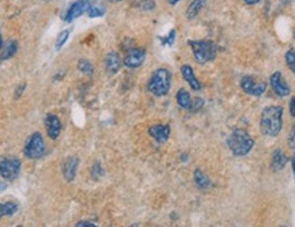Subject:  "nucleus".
<instances>
[{
    "label": "nucleus",
    "instance_id": "20",
    "mask_svg": "<svg viewBox=\"0 0 295 227\" xmlns=\"http://www.w3.org/2000/svg\"><path fill=\"white\" fill-rule=\"evenodd\" d=\"M176 99H177L178 106H180L181 109L190 110V108H192V98H190V94L188 93L185 89L178 90Z\"/></svg>",
    "mask_w": 295,
    "mask_h": 227
},
{
    "label": "nucleus",
    "instance_id": "37",
    "mask_svg": "<svg viewBox=\"0 0 295 227\" xmlns=\"http://www.w3.org/2000/svg\"><path fill=\"white\" fill-rule=\"evenodd\" d=\"M114 2H122V0H114Z\"/></svg>",
    "mask_w": 295,
    "mask_h": 227
},
{
    "label": "nucleus",
    "instance_id": "12",
    "mask_svg": "<svg viewBox=\"0 0 295 227\" xmlns=\"http://www.w3.org/2000/svg\"><path fill=\"white\" fill-rule=\"evenodd\" d=\"M149 135L158 143L167 142L170 136V125L167 124H154L149 128Z\"/></svg>",
    "mask_w": 295,
    "mask_h": 227
},
{
    "label": "nucleus",
    "instance_id": "28",
    "mask_svg": "<svg viewBox=\"0 0 295 227\" xmlns=\"http://www.w3.org/2000/svg\"><path fill=\"white\" fill-rule=\"evenodd\" d=\"M203 106H204V101H203V98H200V97L194 98L193 101H192V108H190V112L196 113V112H199V110L202 109Z\"/></svg>",
    "mask_w": 295,
    "mask_h": 227
},
{
    "label": "nucleus",
    "instance_id": "8",
    "mask_svg": "<svg viewBox=\"0 0 295 227\" xmlns=\"http://www.w3.org/2000/svg\"><path fill=\"white\" fill-rule=\"evenodd\" d=\"M269 85H271L272 91H274L278 97H288L290 93H291L290 86L287 85V82H286V79H284L280 71H275V72L269 77Z\"/></svg>",
    "mask_w": 295,
    "mask_h": 227
},
{
    "label": "nucleus",
    "instance_id": "15",
    "mask_svg": "<svg viewBox=\"0 0 295 227\" xmlns=\"http://www.w3.org/2000/svg\"><path fill=\"white\" fill-rule=\"evenodd\" d=\"M104 64H105L106 69L109 73H117L120 71V67H121V59H120V55L117 52H110L108 53L104 59Z\"/></svg>",
    "mask_w": 295,
    "mask_h": 227
},
{
    "label": "nucleus",
    "instance_id": "7",
    "mask_svg": "<svg viewBox=\"0 0 295 227\" xmlns=\"http://www.w3.org/2000/svg\"><path fill=\"white\" fill-rule=\"evenodd\" d=\"M20 161L15 157H4L0 162V173L3 180H15L19 174Z\"/></svg>",
    "mask_w": 295,
    "mask_h": 227
},
{
    "label": "nucleus",
    "instance_id": "6",
    "mask_svg": "<svg viewBox=\"0 0 295 227\" xmlns=\"http://www.w3.org/2000/svg\"><path fill=\"white\" fill-rule=\"evenodd\" d=\"M239 86L242 89L243 93L252 97H261L265 90H267V83L263 81H256L253 77H243L241 78Z\"/></svg>",
    "mask_w": 295,
    "mask_h": 227
},
{
    "label": "nucleus",
    "instance_id": "23",
    "mask_svg": "<svg viewBox=\"0 0 295 227\" xmlns=\"http://www.w3.org/2000/svg\"><path fill=\"white\" fill-rule=\"evenodd\" d=\"M284 59H286V64H287V67L290 68V71L295 75V49H288L286 55H284Z\"/></svg>",
    "mask_w": 295,
    "mask_h": 227
},
{
    "label": "nucleus",
    "instance_id": "3",
    "mask_svg": "<svg viewBox=\"0 0 295 227\" xmlns=\"http://www.w3.org/2000/svg\"><path fill=\"white\" fill-rule=\"evenodd\" d=\"M188 45L192 48L194 60L198 64L214 61L218 55V45L211 40H189Z\"/></svg>",
    "mask_w": 295,
    "mask_h": 227
},
{
    "label": "nucleus",
    "instance_id": "11",
    "mask_svg": "<svg viewBox=\"0 0 295 227\" xmlns=\"http://www.w3.org/2000/svg\"><path fill=\"white\" fill-rule=\"evenodd\" d=\"M45 130H46V134H48L49 138L52 139V140H56L60 136L61 132L60 118L53 113L46 114V117H45Z\"/></svg>",
    "mask_w": 295,
    "mask_h": 227
},
{
    "label": "nucleus",
    "instance_id": "18",
    "mask_svg": "<svg viewBox=\"0 0 295 227\" xmlns=\"http://www.w3.org/2000/svg\"><path fill=\"white\" fill-rule=\"evenodd\" d=\"M193 180H194V184H196V187H198L199 189H202V191H207V189L211 187L210 177H208V175H207L206 173L200 169V167L194 169Z\"/></svg>",
    "mask_w": 295,
    "mask_h": 227
},
{
    "label": "nucleus",
    "instance_id": "34",
    "mask_svg": "<svg viewBox=\"0 0 295 227\" xmlns=\"http://www.w3.org/2000/svg\"><path fill=\"white\" fill-rule=\"evenodd\" d=\"M245 3L248 4V6H255V4H257V3H260L261 0H243Z\"/></svg>",
    "mask_w": 295,
    "mask_h": 227
},
{
    "label": "nucleus",
    "instance_id": "9",
    "mask_svg": "<svg viewBox=\"0 0 295 227\" xmlns=\"http://www.w3.org/2000/svg\"><path fill=\"white\" fill-rule=\"evenodd\" d=\"M146 59V51L143 48H131L128 49L126 57H124V65L128 68H138L144 63Z\"/></svg>",
    "mask_w": 295,
    "mask_h": 227
},
{
    "label": "nucleus",
    "instance_id": "21",
    "mask_svg": "<svg viewBox=\"0 0 295 227\" xmlns=\"http://www.w3.org/2000/svg\"><path fill=\"white\" fill-rule=\"evenodd\" d=\"M106 12V8L102 6V4L100 3H95V4H90L89 10H87V15L90 16V18H101V16L105 15Z\"/></svg>",
    "mask_w": 295,
    "mask_h": 227
},
{
    "label": "nucleus",
    "instance_id": "24",
    "mask_svg": "<svg viewBox=\"0 0 295 227\" xmlns=\"http://www.w3.org/2000/svg\"><path fill=\"white\" fill-rule=\"evenodd\" d=\"M78 69H79L82 73H87V75H90V73H93L94 67L87 59H82V60H79V63H78Z\"/></svg>",
    "mask_w": 295,
    "mask_h": 227
},
{
    "label": "nucleus",
    "instance_id": "25",
    "mask_svg": "<svg viewBox=\"0 0 295 227\" xmlns=\"http://www.w3.org/2000/svg\"><path fill=\"white\" fill-rule=\"evenodd\" d=\"M69 34H71V29H67V30H63V32L57 36V40H56V51H60L61 48H63V45L67 42V40H68Z\"/></svg>",
    "mask_w": 295,
    "mask_h": 227
},
{
    "label": "nucleus",
    "instance_id": "14",
    "mask_svg": "<svg viewBox=\"0 0 295 227\" xmlns=\"http://www.w3.org/2000/svg\"><path fill=\"white\" fill-rule=\"evenodd\" d=\"M181 73L182 78L185 79V82L188 85L190 86V89L194 90V91H199V90H202V83L199 82V79L194 75L193 68L190 67V65L185 64L181 67Z\"/></svg>",
    "mask_w": 295,
    "mask_h": 227
},
{
    "label": "nucleus",
    "instance_id": "35",
    "mask_svg": "<svg viewBox=\"0 0 295 227\" xmlns=\"http://www.w3.org/2000/svg\"><path fill=\"white\" fill-rule=\"evenodd\" d=\"M291 167H292V173H295V151H294V155H292V158H291Z\"/></svg>",
    "mask_w": 295,
    "mask_h": 227
},
{
    "label": "nucleus",
    "instance_id": "27",
    "mask_svg": "<svg viewBox=\"0 0 295 227\" xmlns=\"http://www.w3.org/2000/svg\"><path fill=\"white\" fill-rule=\"evenodd\" d=\"M104 174H105V170L102 169L101 163H100V162L94 163L93 169H91V175H93V179L98 180L100 177H102Z\"/></svg>",
    "mask_w": 295,
    "mask_h": 227
},
{
    "label": "nucleus",
    "instance_id": "17",
    "mask_svg": "<svg viewBox=\"0 0 295 227\" xmlns=\"http://www.w3.org/2000/svg\"><path fill=\"white\" fill-rule=\"evenodd\" d=\"M18 52V42L15 40H7L2 42V61L11 59Z\"/></svg>",
    "mask_w": 295,
    "mask_h": 227
},
{
    "label": "nucleus",
    "instance_id": "22",
    "mask_svg": "<svg viewBox=\"0 0 295 227\" xmlns=\"http://www.w3.org/2000/svg\"><path fill=\"white\" fill-rule=\"evenodd\" d=\"M16 211H18V204L12 203V201H7L0 206V215L2 216L14 215Z\"/></svg>",
    "mask_w": 295,
    "mask_h": 227
},
{
    "label": "nucleus",
    "instance_id": "39",
    "mask_svg": "<svg viewBox=\"0 0 295 227\" xmlns=\"http://www.w3.org/2000/svg\"><path fill=\"white\" fill-rule=\"evenodd\" d=\"M294 38H295V34H294Z\"/></svg>",
    "mask_w": 295,
    "mask_h": 227
},
{
    "label": "nucleus",
    "instance_id": "32",
    "mask_svg": "<svg viewBox=\"0 0 295 227\" xmlns=\"http://www.w3.org/2000/svg\"><path fill=\"white\" fill-rule=\"evenodd\" d=\"M288 109H290V114L292 117H295V97H292L290 99V105H288Z\"/></svg>",
    "mask_w": 295,
    "mask_h": 227
},
{
    "label": "nucleus",
    "instance_id": "4",
    "mask_svg": "<svg viewBox=\"0 0 295 227\" xmlns=\"http://www.w3.org/2000/svg\"><path fill=\"white\" fill-rule=\"evenodd\" d=\"M170 87H171V73L166 68L155 69L147 83V89L155 97L166 95L169 93Z\"/></svg>",
    "mask_w": 295,
    "mask_h": 227
},
{
    "label": "nucleus",
    "instance_id": "36",
    "mask_svg": "<svg viewBox=\"0 0 295 227\" xmlns=\"http://www.w3.org/2000/svg\"><path fill=\"white\" fill-rule=\"evenodd\" d=\"M178 2H181V0H167V3H169L170 6H176Z\"/></svg>",
    "mask_w": 295,
    "mask_h": 227
},
{
    "label": "nucleus",
    "instance_id": "2",
    "mask_svg": "<svg viewBox=\"0 0 295 227\" xmlns=\"http://www.w3.org/2000/svg\"><path fill=\"white\" fill-rule=\"evenodd\" d=\"M226 143L234 157H245L255 147V139L252 138L247 130H242V128H237L233 131L229 135Z\"/></svg>",
    "mask_w": 295,
    "mask_h": 227
},
{
    "label": "nucleus",
    "instance_id": "38",
    "mask_svg": "<svg viewBox=\"0 0 295 227\" xmlns=\"http://www.w3.org/2000/svg\"><path fill=\"white\" fill-rule=\"evenodd\" d=\"M294 181H295V173H294Z\"/></svg>",
    "mask_w": 295,
    "mask_h": 227
},
{
    "label": "nucleus",
    "instance_id": "10",
    "mask_svg": "<svg viewBox=\"0 0 295 227\" xmlns=\"http://www.w3.org/2000/svg\"><path fill=\"white\" fill-rule=\"evenodd\" d=\"M89 7H90L89 0H77V2H73V3L69 6L68 11L65 12L64 20L67 23H71L72 20L78 19L79 16L83 15L85 12H87Z\"/></svg>",
    "mask_w": 295,
    "mask_h": 227
},
{
    "label": "nucleus",
    "instance_id": "5",
    "mask_svg": "<svg viewBox=\"0 0 295 227\" xmlns=\"http://www.w3.org/2000/svg\"><path fill=\"white\" fill-rule=\"evenodd\" d=\"M23 153L29 159H40L44 157L46 153V146H45L44 138L40 132L32 134V136L28 139V142L24 144Z\"/></svg>",
    "mask_w": 295,
    "mask_h": 227
},
{
    "label": "nucleus",
    "instance_id": "26",
    "mask_svg": "<svg viewBox=\"0 0 295 227\" xmlns=\"http://www.w3.org/2000/svg\"><path fill=\"white\" fill-rule=\"evenodd\" d=\"M159 40L163 45H167V46H173L174 41H176V30L171 29L167 34V37H159Z\"/></svg>",
    "mask_w": 295,
    "mask_h": 227
},
{
    "label": "nucleus",
    "instance_id": "33",
    "mask_svg": "<svg viewBox=\"0 0 295 227\" xmlns=\"http://www.w3.org/2000/svg\"><path fill=\"white\" fill-rule=\"evenodd\" d=\"M24 87H26V83H22V85L16 89V91H15V98H18V97H20V94H22V91L24 90Z\"/></svg>",
    "mask_w": 295,
    "mask_h": 227
},
{
    "label": "nucleus",
    "instance_id": "31",
    "mask_svg": "<svg viewBox=\"0 0 295 227\" xmlns=\"http://www.w3.org/2000/svg\"><path fill=\"white\" fill-rule=\"evenodd\" d=\"M75 226L77 227H94L95 226V223H93V222H89V220H81V222H78Z\"/></svg>",
    "mask_w": 295,
    "mask_h": 227
},
{
    "label": "nucleus",
    "instance_id": "16",
    "mask_svg": "<svg viewBox=\"0 0 295 227\" xmlns=\"http://www.w3.org/2000/svg\"><path fill=\"white\" fill-rule=\"evenodd\" d=\"M288 163V157L282 150H275L271 155V169L274 171L283 170L284 166Z\"/></svg>",
    "mask_w": 295,
    "mask_h": 227
},
{
    "label": "nucleus",
    "instance_id": "30",
    "mask_svg": "<svg viewBox=\"0 0 295 227\" xmlns=\"http://www.w3.org/2000/svg\"><path fill=\"white\" fill-rule=\"evenodd\" d=\"M155 7V2L154 0H143L142 8L143 10H153Z\"/></svg>",
    "mask_w": 295,
    "mask_h": 227
},
{
    "label": "nucleus",
    "instance_id": "1",
    "mask_svg": "<svg viewBox=\"0 0 295 227\" xmlns=\"http://www.w3.org/2000/svg\"><path fill=\"white\" fill-rule=\"evenodd\" d=\"M283 128V108L282 106H265L260 117L261 134L269 138H276Z\"/></svg>",
    "mask_w": 295,
    "mask_h": 227
},
{
    "label": "nucleus",
    "instance_id": "13",
    "mask_svg": "<svg viewBox=\"0 0 295 227\" xmlns=\"http://www.w3.org/2000/svg\"><path fill=\"white\" fill-rule=\"evenodd\" d=\"M78 165H79V159L77 157H68L63 163V175L67 183H71L75 180L78 171Z\"/></svg>",
    "mask_w": 295,
    "mask_h": 227
},
{
    "label": "nucleus",
    "instance_id": "19",
    "mask_svg": "<svg viewBox=\"0 0 295 227\" xmlns=\"http://www.w3.org/2000/svg\"><path fill=\"white\" fill-rule=\"evenodd\" d=\"M204 6H206V0H193V2L188 6V8H186V19H194V18L199 15V12L202 11Z\"/></svg>",
    "mask_w": 295,
    "mask_h": 227
},
{
    "label": "nucleus",
    "instance_id": "29",
    "mask_svg": "<svg viewBox=\"0 0 295 227\" xmlns=\"http://www.w3.org/2000/svg\"><path fill=\"white\" fill-rule=\"evenodd\" d=\"M287 143H288V147H290L291 150L295 151V124L292 125L291 131H290V135H288Z\"/></svg>",
    "mask_w": 295,
    "mask_h": 227
}]
</instances>
